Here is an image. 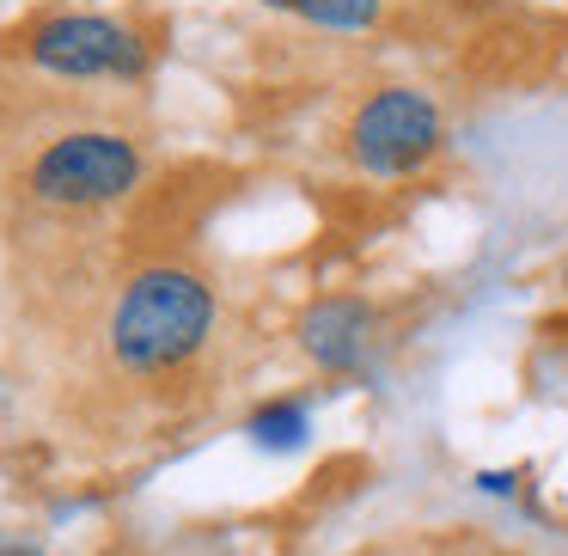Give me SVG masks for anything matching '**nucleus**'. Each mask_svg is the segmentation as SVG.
Instances as JSON below:
<instances>
[{"instance_id":"f257e3e1","label":"nucleus","mask_w":568,"mask_h":556,"mask_svg":"<svg viewBox=\"0 0 568 556\" xmlns=\"http://www.w3.org/2000/svg\"><path fill=\"white\" fill-rule=\"evenodd\" d=\"M214 331V294L202 275L190 270H141L135 282L116 294L111 312V355L129 373H165L184 367Z\"/></svg>"},{"instance_id":"f03ea898","label":"nucleus","mask_w":568,"mask_h":556,"mask_svg":"<svg viewBox=\"0 0 568 556\" xmlns=\"http://www.w3.org/2000/svg\"><path fill=\"white\" fill-rule=\"evenodd\" d=\"M141 184V153L135 141L104 135V129H80L38 153L31 165V196L43 209H104V202L129 196Z\"/></svg>"},{"instance_id":"7ed1b4c3","label":"nucleus","mask_w":568,"mask_h":556,"mask_svg":"<svg viewBox=\"0 0 568 556\" xmlns=\"http://www.w3.org/2000/svg\"><path fill=\"white\" fill-rule=\"evenodd\" d=\"M440 135H446V123H440V104H434L428 92L422 87H385L355 111V123H348V153H355V165L373 178H404V172H416L422 160L440 153Z\"/></svg>"},{"instance_id":"20e7f679","label":"nucleus","mask_w":568,"mask_h":556,"mask_svg":"<svg viewBox=\"0 0 568 556\" xmlns=\"http://www.w3.org/2000/svg\"><path fill=\"white\" fill-rule=\"evenodd\" d=\"M26 55L43 74L62 80H141L148 74V43L104 13H55L43 26H31Z\"/></svg>"},{"instance_id":"39448f33","label":"nucleus","mask_w":568,"mask_h":556,"mask_svg":"<svg viewBox=\"0 0 568 556\" xmlns=\"http://www.w3.org/2000/svg\"><path fill=\"white\" fill-rule=\"evenodd\" d=\"M373 331H379V319L361 294H324L300 312V348L324 373H355L373 355Z\"/></svg>"},{"instance_id":"423d86ee","label":"nucleus","mask_w":568,"mask_h":556,"mask_svg":"<svg viewBox=\"0 0 568 556\" xmlns=\"http://www.w3.org/2000/svg\"><path fill=\"white\" fill-rule=\"evenodd\" d=\"M245 434L263 446V453H294V446H306V434H312V410L300 404V397H275V404H263L257 416L245 422Z\"/></svg>"},{"instance_id":"0eeeda50","label":"nucleus","mask_w":568,"mask_h":556,"mask_svg":"<svg viewBox=\"0 0 568 556\" xmlns=\"http://www.w3.org/2000/svg\"><path fill=\"white\" fill-rule=\"evenodd\" d=\"M385 0H300V19L324 31H373Z\"/></svg>"},{"instance_id":"6e6552de","label":"nucleus","mask_w":568,"mask_h":556,"mask_svg":"<svg viewBox=\"0 0 568 556\" xmlns=\"http://www.w3.org/2000/svg\"><path fill=\"white\" fill-rule=\"evenodd\" d=\"M0 556H43V550H31V544H0Z\"/></svg>"},{"instance_id":"1a4fd4ad","label":"nucleus","mask_w":568,"mask_h":556,"mask_svg":"<svg viewBox=\"0 0 568 556\" xmlns=\"http://www.w3.org/2000/svg\"><path fill=\"white\" fill-rule=\"evenodd\" d=\"M263 7H282V13H300V0H263Z\"/></svg>"}]
</instances>
